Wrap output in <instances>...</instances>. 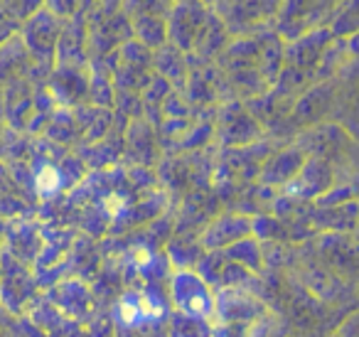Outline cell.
<instances>
[{
  "instance_id": "9",
  "label": "cell",
  "mask_w": 359,
  "mask_h": 337,
  "mask_svg": "<svg viewBox=\"0 0 359 337\" xmlns=\"http://www.w3.org/2000/svg\"><path fill=\"white\" fill-rule=\"evenodd\" d=\"M249 325H236V322H219V327L212 330V337H249Z\"/></svg>"
},
{
  "instance_id": "3",
  "label": "cell",
  "mask_w": 359,
  "mask_h": 337,
  "mask_svg": "<svg viewBox=\"0 0 359 337\" xmlns=\"http://www.w3.org/2000/svg\"><path fill=\"white\" fill-rule=\"evenodd\" d=\"M170 305L175 308V312L187 317H197V320L210 322L215 317L217 308V296L212 291V286L195 271H177L170 278Z\"/></svg>"
},
{
  "instance_id": "5",
  "label": "cell",
  "mask_w": 359,
  "mask_h": 337,
  "mask_svg": "<svg viewBox=\"0 0 359 337\" xmlns=\"http://www.w3.org/2000/svg\"><path fill=\"white\" fill-rule=\"evenodd\" d=\"M251 234V222L246 217H222L207 229L205 234V246L207 249H224V246H231V244L241 242V239H249Z\"/></svg>"
},
{
  "instance_id": "1",
  "label": "cell",
  "mask_w": 359,
  "mask_h": 337,
  "mask_svg": "<svg viewBox=\"0 0 359 337\" xmlns=\"http://www.w3.org/2000/svg\"><path fill=\"white\" fill-rule=\"evenodd\" d=\"M261 266V251L251 239H241V242L231 244V246L217 249L210 251L200 261V276L207 283L215 286H236L244 281L249 273L246 271H259Z\"/></svg>"
},
{
  "instance_id": "2",
  "label": "cell",
  "mask_w": 359,
  "mask_h": 337,
  "mask_svg": "<svg viewBox=\"0 0 359 337\" xmlns=\"http://www.w3.org/2000/svg\"><path fill=\"white\" fill-rule=\"evenodd\" d=\"M170 298L160 288L145 286L140 291H128L116 303V320L126 330H140V327H153L165 322L172 315Z\"/></svg>"
},
{
  "instance_id": "6",
  "label": "cell",
  "mask_w": 359,
  "mask_h": 337,
  "mask_svg": "<svg viewBox=\"0 0 359 337\" xmlns=\"http://www.w3.org/2000/svg\"><path fill=\"white\" fill-rule=\"evenodd\" d=\"M170 337H212V327L205 320L172 312L170 315Z\"/></svg>"
},
{
  "instance_id": "4",
  "label": "cell",
  "mask_w": 359,
  "mask_h": 337,
  "mask_svg": "<svg viewBox=\"0 0 359 337\" xmlns=\"http://www.w3.org/2000/svg\"><path fill=\"white\" fill-rule=\"evenodd\" d=\"M261 303L254 300L249 293L239 291H224L217 296V308L215 317H219V322H236V325H249L251 320L261 315Z\"/></svg>"
},
{
  "instance_id": "7",
  "label": "cell",
  "mask_w": 359,
  "mask_h": 337,
  "mask_svg": "<svg viewBox=\"0 0 359 337\" xmlns=\"http://www.w3.org/2000/svg\"><path fill=\"white\" fill-rule=\"evenodd\" d=\"M35 180H37V190H40L42 197H52V194L62 187L60 170H57L55 165H50V163H45V165H40V168H37Z\"/></svg>"
},
{
  "instance_id": "8",
  "label": "cell",
  "mask_w": 359,
  "mask_h": 337,
  "mask_svg": "<svg viewBox=\"0 0 359 337\" xmlns=\"http://www.w3.org/2000/svg\"><path fill=\"white\" fill-rule=\"evenodd\" d=\"M18 27H20V22L15 20V15H13L6 6H0V45H3Z\"/></svg>"
}]
</instances>
